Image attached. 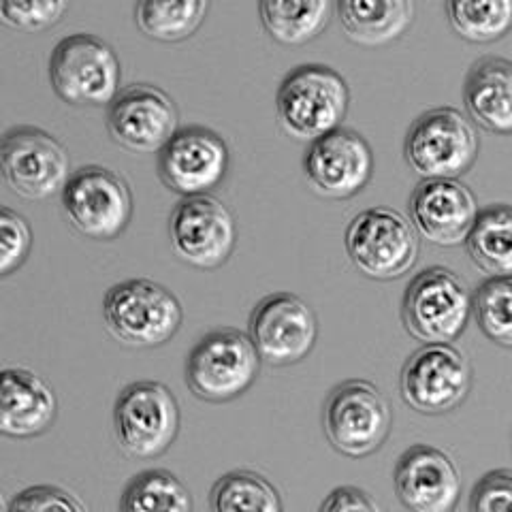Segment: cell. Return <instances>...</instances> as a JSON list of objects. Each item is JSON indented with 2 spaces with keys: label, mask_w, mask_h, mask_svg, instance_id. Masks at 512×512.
Segmentation results:
<instances>
[{
  "label": "cell",
  "mask_w": 512,
  "mask_h": 512,
  "mask_svg": "<svg viewBox=\"0 0 512 512\" xmlns=\"http://www.w3.org/2000/svg\"><path fill=\"white\" fill-rule=\"evenodd\" d=\"M472 291L448 267H427L416 274L402 299V323L410 338L425 344H451L466 331Z\"/></svg>",
  "instance_id": "3957f363"
},
{
  "label": "cell",
  "mask_w": 512,
  "mask_h": 512,
  "mask_svg": "<svg viewBox=\"0 0 512 512\" xmlns=\"http://www.w3.org/2000/svg\"><path fill=\"white\" fill-rule=\"evenodd\" d=\"M472 312L491 342L512 348V278H487L472 293Z\"/></svg>",
  "instance_id": "f1b7e54d"
},
{
  "label": "cell",
  "mask_w": 512,
  "mask_h": 512,
  "mask_svg": "<svg viewBox=\"0 0 512 512\" xmlns=\"http://www.w3.org/2000/svg\"><path fill=\"white\" fill-rule=\"evenodd\" d=\"M470 512H512V470H491L470 493Z\"/></svg>",
  "instance_id": "d6a6232c"
},
{
  "label": "cell",
  "mask_w": 512,
  "mask_h": 512,
  "mask_svg": "<svg viewBox=\"0 0 512 512\" xmlns=\"http://www.w3.org/2000/svg\"><path fill=\"white\" fill-rule=\"evenodd\" d=\"M62 212L71 227L96 242L122 235L133 218V192L120 173L88 165L71 173L62 192Z\"/></svg>",
  "instance_id": "30bf717a"
},
{
  "label": "cell",
  "mask_w": 512,
  "mask_h": 512,
  "mask_svg": "<svg viewBox=\"0 0 512 512\" xmlns=\"http://www.w3.org/2000/svg\"><path fill=\"white\" fill-rule=\"evenodd\" d=\"M207 9L205 0H141L135 5V22L154 41L178 43L201 28Z\"/></svg>",
  "instance_id": "d4e9b609"
},
{
  "label": "cell",
  "mask_w": 512,
  "mask_h": 512,
  "mask_svg": "<svg viewBox=\"0 0 512 512\" xmlns=\"http://www.w3.org/2000/svg\"><path fill=\"white\" fill-rule=\"evenodd\" d=\"M178 131L180 111L158 86H126L107 107L109 137L131 152L158 154Z\"/></svg>",
  "instance_id": "2e32d148"
},
{
  "label": "cell",
  "mask_w": 512,
  "mask_h": 512,
  "mask_svg": "<svg viewBox=\"0 0 512 512\" xmlns=\"http://www.w3.org/2000/svg\"><path fill=\"white\" fill-rule=\"evenodd\" d=\"M54 389L24 367L0 370V434L7 438H35L56 421Z\"/></svg>",
  "instance_id": "ffe728a7"
},
{
  "label": "cell",
  "mask_w": 512,
  "mask_h": 512,
  "mask_svg": "<svg viewBox=\"0 0 512 512\" xmlns=\"http://www.w3.org/2000/svg\"><path fill=\"white\" fill-rule=\"evenodd\" d=\"M62 143L37 126H13L0 137V175L24 199L43 201L62 192L71 178Z\"/></svg>",
  "instance_id": "8fae6325"
},
{
  "label": "cell",
  "mask_w": 512,
  "mask_h": 512,
  "mask_svg": "<svg viewBox=\"0 0 512 512\" xmlns=\"http://www.w3.org/2000/svg\"><path fill=\"white\" fill-rule=\"evenodd\" d=\"M466 250L489 278H512V205L498 203L480 210L466 237Z\"/></svg>",
  "instance_id": "603a6c76"
},
{
  "label": "cell",
  "mask_w": 512,
  "mask_h": 512,
  "mask_svg": "<svg viewBox=\"0 0 512 512\" xmlns=\"http://www.w3.org/2000/svg\"><path fill=\"white\" fill-rule=\"evenodd\" d=\"M120 512H192V495L169 470H146L126 485Z\"/></svg>",
  "instance_id": "4316f807"
},
{
  "label": "cell",
  "mask_w": 512,
  "mask_h": 512,
  "mask_svg": "<svg viewBox=\"0 0 512 512\" xmlns=\"http://www.w3.org/2000/svg\"><path fill=\"white\" fill-rule=\"evenodd\" d=\"M212 512H284L280 491L252 470L220 476L210 491Z\"/></svg>",
  "instance_id": "484cf974"
},
{
  "label": "cell",
  "mask_w": 512,
  "mask_h": 512,
  "mask_svg": "<svg viewBox=\"0 0 512 512\" xmlns=\"http://www.w3.org/2000/svg\"><path fill=\"white\" fill-rule=\"evenodd\" d=\"M325 436L335 451L352 457H370L387 442L393 412L387 397L370 380H346L333 387L323 412Z\"/></svg>",
  "instance_id": "9c48e42d"
},
{
  "label": "cell",
  "mask_w": 512,
  "mask_h": 512,
  "mask_svg": "<svg viewBox=\"0 0 512 512\" xmlns=\"http://www.w3.org/2000/svg\"><path fill=\"white\" fill-rule=\"evenodd\" d=\"M448 24L461 39L493 43L512 30V0H448Z\"/></svg>",
  "instance_id": "83f0119b"
},
{
  "label": "cell",
  "mask_w": 512,
  "mask_h": 512,
  "mask_svg": "<svg viewBox=\"0 0 512 512\" xmlns=\"http://www.w3.org/2000/svg\"><path fill=\"white\" fill-rule=\"evenodd\" d=\"M169 233L173 252L199 269L222 267L237 242L235 218L214 195L182 199L171 212Z\"/></svg>",
  "instance_id": "9a60e30c"
},
{
  "label": "cell",
  "mask_w": 512,
  "mask_h": 512,
  "mask_svg": "<svg viewBox=\"0 0 512 512\" xmlns=\"http://www.w3.org/2000/svg\"><path fill=\"white\" fill-rule=\"evenodd\" d=\"M303 171L318 195L350 199L372 180L374 152L363 135L340 126L310 143Z\"/></svg>",
  "instance_id": "e0dca14e"
},
{
  "label": "cell",
  "mask_w": 512,
  "mask_h": 512,
  "mask_svg": "<svg viewBox=\"0 0 512 512\" xmlns=\"http://www.w3.org/2000/svg\"><path fill=\"white\" fill-rule=\"evenodd\" d=\"M472 363L453 344H425L408 357L399 374V393L421 414H446L466 402Z\"/></svg>",
  "instance_id": "7c38bea8"
},
{
  "label": "cell",
  "mask_w": 512,
  "mask_h": 512,
  "mask_svg": "<svg viewBox=\"0 0 512 512\" xmlns=\"http://www.w3.org/2000/svg\"><path fill=\"white\" fill-rule=\"evenodd\" d=\"M480 152L474 122L455 107H436L416 118L404 141V158L423 180H457Z\"/></svg>",
  "instance_id": "277c9868"
},
{
  "label": "cell",
  "mask_w": 512,
  "mask_h": 512,
  "mask_svg": "<svg viewBox=\"0 0 512 512\" xmlns=\"http://www.w3.org/2000/svg\"><path fill=\"white\" fill-rule=\"evenodd\" d=\"M248 338L263 363L274 367L306 359L318 338V320L306 301L293 293H271L256 303Z\"/></svg>",
  "instance_id": "4fadbf2b"
},
{
  "label": "cell",
  "mask_w": 512,
  "mask_h": 512,
  "mask_svg": "<svg viewBox=\"0 0 512 512\" xmlns=\"http://www.w3.org/2000/svg\"><path fill=\"white\" fill-rule=\"evenodd\" d=\"M408 210L419 237L444 248L466 244L480 212L474 192L459 180H421Z\"/></svg>",
  "instance_id": "d6986e66"
},
{
  "label": "cell",
  "mask_w": 512,
  "mask_h": 512,
  "mask_svg": "<svg viewBox=\"0 0 512 512\" xmlns=\"http://www.w3.org/2000/svg\"><path fill=\"white\" fill-rule=\"evenodd\" d=\"M107 331L126 346L154 348L180 331L184 312L169 288L154 280L135 278L114 284L103 297Z\"/></svg>",
  "instance_id": "7a4b0ae2"
},
{
  "label": "cell",
  "mask_w": 512,
  "mask_h": 512,
  "mask_svg": "<svg viewBox=\"0 0 512 512\" xmlns=\"http://www.w3.org/2000/svg\"><path fill=\"white\" fill-rule=\"evenodd\" d=\"M348 103L346 79L327 64H301L282 79L276 94L282 131L310 143L342 126Z\"/></svg>",
  "instance_id": "6da1fadb"
},
{
  "label": "cell",
  "mask_w": 512,
  "mask_h": 512,
  "mask_svg": "<svg viewBox=\"0 0 512 512\" xmlns=\"http://www.w3.org/2000/svg\"><path fill=\"white\" fill-rule=\"evenodd\" d=\"M335 5L329 0H263V28L282 45H303L316 39L329 22Z\"/></svg>",
  "instance_id": "cb8c5ba5"
},
{
  "label": "cell",
  "mask_w": 512,
  "mask_h": 512,
  "mask_svg": "<svg viewBox=\"0 0 512 512\" xmlns=\"http://www.w3.org/2000/svg\"><path fill=\"white\" fill-rule=\"evenodd\" d=\"M335 11L346 37L370 47L399 39L414 20L410 0H340Z\"/></svg>",
  "instance_id": "7402d4cb"
},
{
  "label": "cell",
  "mask_w": 512,
  "mask_h": 512,
  "mask_svg": "<svg viewBox=\"0 0 512 512\" xmlns=\"http://www.w3.org/2000/svg\"><path fill=\"white\" fill-rule=\"evenodd\" d=\"M318 512H384V508L367 491L344 485L327 495Z\"/></svg>",
  "instance_id": "836d02e7"
},
{
  "label": "cell",
  "mask_w": 512,
  "mask_h": 512,
  "mask_svg": "<svg viewBox=\"0 0 512 512\" xmlns=\"http://www.w3.org/2000/svg\"><path fill=\"white\" fill-rule=\"evenodd\" d=\"M9 512H90L75 493L56 485H35L20 491Z\"/></svg>",
  "instance_id": "1f68e13d"
},
{
  "label": "cell",
  "mask_w": 512,
  "mask_h": 512,
  "mask_svg": "<svg viewBox=\"0 0 512 512\" xmlns=\"http://www.w3.org/2000/svg\"><path fill=\"white\" fill-rule=\"evenodd\" d=\"M0 512H9V504L5 502V498H3V493H0Z\"/></svg>",
  "instance_id": "e575fe53"
},
{
  "label": "cell",
  "mask_w": 512,
  "mask_h": 512,
  "mask_svg": "<svg viewBox=\"0 0 512 512\" xmlns=\"http://www.w3.org/2000/svg\"><path fill=\"white\" fill-rule=\"evenodd\" d=\"M346 252L365 278L395 280L414 267L421 239L412 222L389 207H372L350 220Z\"/></svg>",
  "instance_id": "ba28073f"
},
{
  "label": "cell",
  "mask_w": 512,
  "mask_h": 512,
  "mask_svg": "<svg viewBox=\"0 0 512 512\" xmlns=\"http://www.w3.org/2000/svg\"><path fill=\"white\" fill-rule=\"evenodd\" d=\"M32 250V229L28 220L11 207L0 205V278L18 271Z\"/></svg>",
  "instance_id": "f546056e"
},
{
  "label": "cell",
  "mask_w": 512,
  "mask_h": 512,
  "mask_svg": "<svg viewBox=\"0 0 512 512\" xmlns=\"http://www.w3.org/2000/svg\"><path fill=\"white\" fill-rule=\"evenodd\" d=\"M67 9L62 0H0V22L15 30H43L58 24Z\"/></svg>",
  "instance_id": "4dcf8cb0"
},
{
  "label": "cell",
  "mask_w": 512,
  "mask_h": 512,
  "mask_svg": "<svg viewBox=\"0 0 512 512\" xmlns=\"http://www.w3.org/2000/svg\"><path fill=\"white\" fill-rule=\"evenodd\" d=\"M50 82L64 103L75 107H109L122 90V64L109 43L77 32L54 47Z\"/></svg>",
  "instance_id": "5b68a950"
},
{
  "label": "cell",
  "mask_w": 512,
  "mask_h": 512,
  "mask_svg": "<svg viewBox=\"0 0 512 512\" xmlns=\"http://www.w3.org/2000/svg\"><path fill=\"white\" fill-rule=\"evenodd\" d=\"M180 404L163 382L128 384L114 406V431L122 453L133 459L165 455L180 434Z\"/></svg>",
  "instance_id": "52a82bcc"
},
{
  "label": "cell",
  "mask_w": 512,
  "mask_h": 512,
  "mask_svg": "<svg viewBox=\"0 0 512 512\" xmlns=\"http://www.w3.org/2000/svg\"><path fill=\"white\" fill-rule=\"evenodd\" d=\"M463 105L468 118L489 133H512V62L498 56L480 58L472 64Z\"/></svg>",
  "instance_id": "44dd1931"
},
{
  "label": "cell",
  "mask_w": 512,
  "mask_h": 512,
  "mask_svg": "<svg viewBox=\"0 0 512 512\" xmlns=\"http://www.w3.org/2000/svg\"><path fill=\"white\" fill-rule=\"evenodd\" d=\"M393 485L410 512H455L461 498V476L453 459L429 444H412L399 455Z\"/></svg>",
  "instance_id": "ac0fdd59"
},
{
  "label": "cell",
  "mask_w": 512,
  "mask_h": 512,
  "mask_svg": "<svg viewBox=\"0 0 512 512\" xmlns=\"http://www.w3.org/2000/svg\"><path fill=\"white\" fill-rule=\"evenodd\" d=\"M261 357L248 333L216 329L197 342L186 361L190 393L210 404L233 402L259 376Z\"/></svg>",
  "instance_id": "8992f818"
},
{
  "label": "cell",
  "mask_w": 512,
  "mask_h": 512,
  "mask_svg": "<svg viewBox=\"0 0 512 512\" xmlns=\"http://www.w3.org/2000/svg\"><path fill=\"white\" fill-rule=\"evenodd\" d=\"M229 171V146L212 128L186 126L158 152V178L171 192L188 197L210 195Z\"/></svg>",
  "instance_id": "5bb4252c"
}]
</instances>
